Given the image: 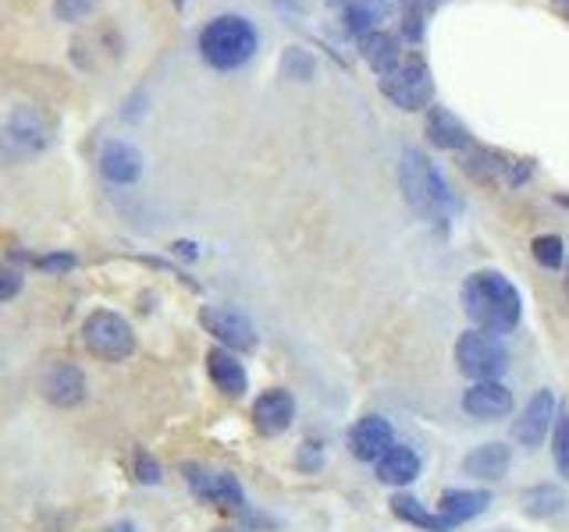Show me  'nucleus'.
Instances as JSON below:
<instances>
[{"mask_svg": "<svg viewBox=\"0 0 569 532\" xmlns=\"http://www.w3.org/2000/svg\"><path fill=\"white\" fill-rule=\"evenodd\" d=\"M463 309L477 331L509 334L524 316V299L516 284L498 270H477L463 284Z\"/></svg>", "mask_w": 569, "mask_h": 532, "instance_id": "f257e3e1", "label": "nucleus"}, {"mask_svg": "<svg viewBox=\"0 0 569 532\" xmlns=\"http://www.w3.org/2000/svg\"><path fill=\"white\" fill-rule=\"evenodd\" d=\"M399 185H403V196L413 210L427 213L431 220H448L459 210V199L452 196L445 175L421 149L403 153V164H399Z\"/></svg>", "mask_w": 569, "mask_h": 532, "instance_id": "f03ea898", "label": "nucleus"}, {"mask_svg": "<svg viewBox=\"0 0 569 532\" xmlns=\"http://www.w3.org/2000/svg\"><path fill=\"white\" fill-rule=\"evenodd\" d=\"M257 29L242 14H217L199 32V54L217 72H236L257 54Z\"/></svg>", "mask_w": 569, "mask_h": 532, "instance_id": "7ed1b4c3", "label": "nucleus"}, {"mask_svg": "<svg viewBox=\"0 0 569 532\" xmlns=\"http://www.w3.org/2000/svg\"><path fill=\"white\" fill-rule=\"evenodd\" d=\"M54 139V117L43 107H14L0 128V164H25Z\"/></svg>", "mask_w": 569, "mask_h": 532, "instance_id": "20e7f679", "label": "nucleus"}, {"mask_svg": "<svg viewBox=\"0 0 569 532\" xmlns=\"http://www.w3.org/2000/svg\"><path fill=\"white\" fill-rule=\"evenodd\" d=\"M381 93L389 96L399 111H427L434 100V75L424 58H403L389 75H381Z\"/></svg>", "mask_w": 569, "mask_h": 532, "instance_id": "39448f33", "label": "nucleus"}, {"mask_svg": "<svg viewBox=\"0 0 569 532\" xmlns=\"http://www.w3.org/2000/svg\"><path fill=\"white\" fill-rule=\"evenodd\" d=\"M82 341L86 348L104 358V363H125V358L136 352V334H132V323L111 309H96L82 323Z\"/></svg>", "mask_w": 569, "mask_h": 532, "instance_id": "423d86ee", "label": "nucleus"}, {"mask_svg": "<svg viewBox=\"0 0 569 532\" xmlns=\"http://www.w3.org/2000/svg\"><path fill=\"white\" fill-rule=\"evenodd\" d=\"M463 170L480 185H509L520 188L530 175H534V160L527 157H509L501 149H488V146H474L463 153Z\"/></svg>", "mask_w": 569, "mask_h": 532, "instance_id": "0eeeda50", "label": "nucleus"}, {"mask_svg": "<svg viewBox=\"0 0 569 532\" xmlns=\"http://www.w3.org/2000/svg\"><path fill=\"white\" fill-rule=\"evenodd\" d=\"M506 348L488 331H466L456 341V366L463 376L470 380H495V376L506 369Z\"/></svg>", "mask_w": 569, "mask_h": 532, "instance_id": "6e6552de", "label": "nucleus"}, {"mask_svg": "<svg viewBox=\"0 0 569 532\" xmlns=\"http://www.w3.org/2000/svg\"><path fill=\"white\" fill-rule=\"evenodd\" d=\"M186 479L204 504H214V508L231 511V514H246V497H242V487H239L236 476L214 472L204 466H186Z\"/></svg>", "mask_w": 569, "mask_h": 532, "instance_id": "1a4fd4ad", "label": "nucleus"}, {"mask_svg": "<svg viewBox=\"0 0 569 532\" xmlns=\"http://www.w3.org/2000/svg\"><path fill=\"white\" fill-rule=\"evenodd\" d=\"M199 323L207 327V334H214L228 352H254L257 348V331L239 309L231 305H204L199 313Z\"/></svg>", "mask_w": 569, "mask_h": 532, "instance_id": "9d476101", "label": "nucleus"}, {"mask_svg": "<svg viewBox=\"0 0 569 532\" xmlns=\"http://www.w3.org/2000/svg\"><path fill=\"white\" fill-rule=\"evenodd\" d=\"M43 398L58 408H75L86 401V373H82L75 363H54L43 373Z\"/></svg>", "mask_w": 569, "mask_h": 532, "instance_id": "9b49d317", "label": "nucleus"}, {"mask_svg": "<svg viewBox=\"0 0 569 532\" xmlns=\"http://www.w3.org/2000/svg\"><path fill=\"white\" fill-rule=\"evenodd\" d=\"M551 426H556V394H551V390H538L527 401V408L520 411V419H516L513 437L520 440L524 448H538Z\"/></svg>", "mask_w": 569, "mask_h": 532, "instance_id": "f8f14e48", "label": "nucleus"}, {"mask_svg": "<svg viewBox=\"0 0 569 532\" xmlns=\"http://www.w3.org/2000/svg\"><path fill=\"white\" fill-rule=\"evenodd\" d=\"M296 419V398L289 390L271 387L254 401V426L263 437H281Z\"/></svg>", "mask_w": 569, "mask_h": 532, "instance_id": "ddd939ff", "label": "nucleus"}, {"mask_svg": "<svg viewBox=\"0 0 569 532\" xmlns=\"http://www.w3.org/2000/svg\"><path fill=\"white\" fill-rule=\"evenodd\" d=\"M463 411L474 419H501L513 411V390L498 380H474L470 390L463 394Z\"/></svg>", "mask_w": 569, "mask_h": 532, "instance_id": "4468645a", "label": "nucleus"}, {"mask_svg": "<svg viewBox=\"0 0 569 532\" xmlns=\"http://www.w3.org/2000/svg\"><path fill=\"white\" fill-rule=\"evenodd\" d=\"M392 444H395V430L392 423L381 416H363L353 430H349V451L360 461H377Z\"/></svg>", "mask_w": 569, "mask_h": 532, "instance_id": "2eb2a0df", "label": "nucleus"}, {"mask_svg": "<svg viewBox=\"0 0 569 532\" xmlns=\"http://www.w3.org/2000/svg\"><path fill=\"white\" fill-rule=\"evenodd\" d=\"M207 373L214 387L225 394V398H242L246 387H249V376H246V366L239 363L236 352L228 348H210L207 352Z\"/></svg>", "mask_w": 569, "mask_h": 532, "instance_id": "dca6fc26", "label": "nucleus"}, {"mask_svg": "<svg viewBox=\"0 0 569 532\" xmlns=\"http://www.w3.org/2000/svg\"><path fill=\"white\" fill-rule=\"evenodd\" d=\"M100 170H104V178L114 181V185H132V181H139V175H143V157H139L136 146L114 139V143H107L104 149H100Z\"/></svg>", "mask_w": 569, "mask_h": 532, "instance_id": "f3484780", "label": "nucleus"}, {"mask_svg": "<svg viewBox=\"0 0 569 532\" xmlns=\"http://www.w3.org/2000/svg\"><path fill=\"white\" fill-rule=\"evenodd\" d=\"M427 139L438 146V149H470L474 146V135L452 111L445 107H427Z\"/></svg>", "mask_w": 569, "mask_h": 532, "instance_id": "a211bd4d", "label": "nucleus"}, {"mask_svg": "<svg viewBox=\"0 0 569 532\" xmlns=\"http://www.w3.org/2000/svg\"><path fill=\"white\" fill-rule=\"evenodd\" d=\"M377 479L389 487H406L413 483L416 476H421V458H416L413 448H403V444H392L389 451H384L377 461Z\"/></svg>", "mask_w": 569, "mask_h": 532, "instance_id": "6ab92c4d", "label": "nucleus"}, {"mask_svg": "<svg viewBox=\"0 0 569 532\" xmlns=\"http://www.w3.org/2000/svg\"><path fill=\"white\" fill-rule=\"evenodd\" d=\"M360 58L371 64L377 75H389L392 67L403 61V50H399V40L392 32L374 29V32H366V36H360Z\"/></svg>", "mask_w": 569, "mask_h": 532, "instance_id": "aec40b11", "label": "nucleus"}, {"mask_svg": "<svg viewBox=\"0 0 569 532\" xmlns=\"http://www.w3.org/2000/svg\"><path fill=\"white\" fill-rule=\"evenodd\" d=\"M492 504V493L488 490H445L442 493V514L452 522V525H463V522H470L477 519V514H484Z\"/></svg>", "mask_w": 569, "mask_h": 532, "instance_id": "412c9836", "label": "nucleus"}, {"mask_svg": "<svg viewBox=\"0 0 569 532\" xmlns=\"http://www.w3.org/2000/svg\"><path fill=\"white\" fill-rule=\"evenodd\" d=\"M392 514L395 519H403V522H410V525H416V529H424V532H452L456 525H452L445 514L438 511H427L421 501H416V497H410V493H395L392 497Z\"/></svg>", "mask_w": 569, "mask_h": 532, "instance_id": "4be33fe9", "label": "nucleus"}, {"mask_svg": "<svg viewBox=\"0 0 569 532\" xmlns=\"http://www.w3.org/2000/svg\"><path fill=\"white\" fill-rule=\"evenodd\" d=\"M509 461H513V451L506 448V444H484V448H477L474 455L463 458V469L470 476H480V479H498L509 469Z\"/></svg>", "mask_w": 569, "mask_h": 532, "instance_id": "5701e85b", "label": "nucleus"}, {"mask_svg": "<svg viewBox=\"0 0 569 532\" xmlns=\"http://www.w3.org/2000/svg\"><path fill=\"white\" fill-rule=\"evenodd\" d=\"M524 508L534 519H548V514H556L562 508V493L556 487H534L527 497H524Z\"/></svg>", "mask_w": 569, "mask_h": 532, "instance_id": "b1692460", "label": "nucleus"}, {"mask_svg": "<svg viewBox=\"0 0 569 532\" xmlns=\"http://www.w3.org/2000/svg\"><path fill=\"white\" fill-rule=\"evenodd\" d=\"M530 252H534V260H538L541 267L559 270L562 267V255H566V246H562L559 234H538L530 242Z\"/></svg>", "mask_w": 569, "mask_h": 532, "instance_id": "393cba45", "label": "nucleus"}, {"mask_svg": "<svg viewBox=\"0 0 569 532\" xmlns=\"http://www.w3.org/2000/svg\"><path fill=\"white\" fill-rule=\"evenodd\" d=\"M551 458H556L559 476L569 479V416H566V411L556 419V444H551Z\"/></svg>", "mask_w": 569, "mask_h": 532, "instance_id": "a878e982", "label": "nucleus"}, {"mask_svg": "<svg viewBox=\"0 0 569 532\" xmlns=\"http://www.w3.org/2000/svg\"><path fill=\"white\" fill-rule=\"evenodd\" d=\"M424 4L421 0H416V4H406L403 8V36L410 40V43H421L424 40Z\"/></svg>", "mask_w": 569, "mask_h": 532, "instance_id": "bb28decb", "label": "nucleus"}, {"mask_svg": "<svg viewBox=\"0 0 569 532\" xmlns=\"http://www.w3.org/2000/svg\"><path fill=\"white\" fill-rule=\"evenodd\" d=\"M75 263L79 260L72 252H50V255H37V260H32V267L43 273H69V270H75Z\"/></svg>", "mask_w": 569, "mask_h": 532, "instance_id": "cd10ccee", "label": "nucleus"}, {"mask_svg": "<svg viewBox=\"0 0 569 532\" xmlns=\"http://www.w3.org/2000/svg\"><path fill=\"white\" fill-rule=\"evenodd\" d=\"M25 278H22V270L14 267V263H0V302H8L14 299L22 291Z\"/></svg>", "mask_w": 569, "mask_h": 532, "instance_id": "c85d7f7f", "label": "nucleus"}, {"mask_svg": "<svg viewBox=\"0 0 569 532\" xmlns=\"http://www.w3.org/2000/svg\"><path fill=\"white\" fill-rule=\"evenodd\" d=\"M136 479L146 487H157L164 472H161V461L154 455H146V451H136Z\"/></svg>", "mask_w": 569, "mask_h": 532, "instance_id": "c756f323", "label": "nucleus"}, {"mask_svg": "<svg viewBox=\"0 0 569 532\" xmlns=\"http://www.w3.org/2000/svg\"><path fill=\"white\" fill-rule=\"evenodd\" d=\"M284 72H289L292 79H310L313 75V58L307 54V50H289L284 54Z\"/></svg>", "mask_w": 569, "mask_h": 532, "instance_id": "7c9ffc66", "label": "nucleus"}, {"mask_svg": "<svg viewBox=\"0 0 569 532\" xmlns=\"http://www.w3.org/2000/svg\"><path fill=\"white\" fill-rule=\"evenodd\" d=\"M93 8V0H58L54 4V14L61 22H75V19H82V14H86Z\"/></svg>", "mask_w": 569, "mask_h": 532, "instance_id": "2f4dec72", "label": "nucleus"}, {"mask_svg": "<svg viewBox=\"0 0 569 532\" xmlns=\"http://www.w3.org/2000/svg\"><path fill=\"white\" fill-rule=\"evenodd\" d=\"M299 466H303V469H317V466H321V444L307 440L303 451H299Z\"/></svg>", "mask_w": 569, "mask_h": 532, "instance_id": "473e14b6", "label": "nucleus"}, {"mask_svg": "<svg viewBox=\"0 0 569 532\" xmlns=\"http://www.w3.org/2000/svg\"><path fill=\"white\" fill-rule=\"evenodd\" d=\"M175 252L189 255V260H193V255H196V246H193V242H175Z\"/></svg>", "mask_w": 569, "mask_h": 532, "instance_id": "72a5a7b5", "label": "nucleus"}, {"mask_svg": "<svg viewBox=\"0 0 569 532\" xmlns=\"http://www.w3.org/2000/svg\"><path fill=\"white\" fill-rule=\"evenodd\" d=\"M421 4H424V11H434V8L442 4V0H421Z\"/></svg>", "mask_w": 569, "mask_h": 532, "instance_id": "f704fd0d", "label": "nucleus"}, {"mask_svg": "<svg viewBox=\"0 0 569 532\" xmlns=\"http://www.w3.org/2000/svg\"><path fill=\"white\" fill-rule=\"evenodd\" d=\"M331 4H342V8H349V4H353V0H331Z\"/></svg>", "mask_w": 569, "mask_h": 532, "instance_id": "c9c22d12", "label": "nucleus"}, {"mask_svg": "<svg viewBox=\"0 0 569 532\" xmlns=\"http://www.w3.org/2000/svg\"><path fill=\"white\" fill-rule=\"evenodd\" d=\"M559 202L566 206V210H569V196H559Z\"/></svg>", "mask_w": 569, "mask_h": 532, "instance_id": "e433bc0d", "label": "nucleus"}, {"mask_svg": "<svg viewBox=\"0 0 569 532\" xmlns=\"http://www.w3.org/2000/svg\"><path fill=\"white\" fill-rule=\"evenodd\" d=\"M172 4H175V8H186V0H172Z\"/></svg>", "mask_w": 569, "mask_h": 532, "instance_id": "4c0bfd02", "label": "nucleus"}, {"mask_svg": "<svg viewBox=\"0 0 569 532\" xmlns=\"http://www.w3.org/2000/svg\"><path fill=\"white\" fill-rule=\"evenodd\" d=\"M217 532H239V529H217Z\"/></svg>", "mask_w": 569, "mask_h": 532, "instance_id": "58836bf2", "label": "nucleus"}, {"mask_svg": "<svg viewBox=\"0 0 569 532\" xmlns=\"http://www.w3.org/2000/svg\"><path fill=\"white\" fill-rule=\"evenodd\" d=\"M114 532H118V529H114Z\"/></svg>", "mask_w": 569, "mask_h": 532, "instance_id": "ea45409f", "label": "nucleus"}]
</instances>
